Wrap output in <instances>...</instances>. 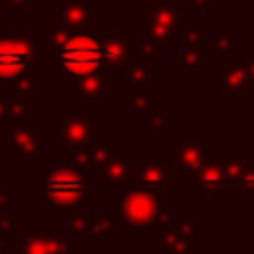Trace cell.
I'll return each mask as SVG.
<instances>
[{"mask_svg":"<svg viewBox=\"0 0 254 254\" xmlns=\"http://www.w3.org/2000/svg\"><path fill=\"white\" fill-rule=\"evenodd\" d=\"M57 54L63 72H70L72 77H86L104 63L106 48L97 36L74 34V36H59Z\"/></svg>","mask_w":254,"mask_h":254,"instance_id":"6da1fadb","label":"cell"},{"mask_svg":"<svg viewBox=\"0 0 254 254\" xmlns=\"http://www.w3.org/2000/svg\"><path fill=\"white\" fill-rule=\"evenodd\" d=\"M43 193L57 205H74L79 200L88 198V187L77 173L67 169H57V171L43 176Z\"/></svg>","mask_w":254,"mask_h":254,"instance_id":"7a4b0ae2","label":"cell"},{"mask_svg":"<svg viewBox=\"0 0 254 254\" xmlns=\"http://www.w3.org/2000/svg\"><path fill=\"white\" fill-rule=\"evenodd\" d=\"M32 61L29 41L16 34H5L0 39V79H18L25 74Z\"/></svg>","mask_w":254,"mask_h":254,"instance_id":"3957f363","label":"cell"},{"mask_svg":"<svg viewBox=\"0 0 254 254\" xmlns=\"http://www.w3.org/2000/svg\"><path fill=\"white\" fill-rule=\"evenodd\" d=\"M155 198L149 191H135L124 202V218L135 227H142L153 218Z\"/></svg>","mask_w":254,"mask_h":254,"instance_id":"277c9868","label":"cell"},{"mask_svg":"<svg viewBox=\"0 0 254 254\" xmlns=\"http://www.w3.org/2000/svg\"><path fill=\"white\" fill-rule=\"evenodd\" d=\"M63 16H65V23L67 25H74V27H81V25H90V16L97 18V14L86 7L83 2H77V0H72L63 7Z\"/></svg>","mask_w":254,"mask_h":254,"instance_id":"5b68a950","label":"cell"},{"mask_svg":"<svg viewBox=\"0 0 254 254\" xmlns=\"http://www.w3.org/2000/svg\"><path fill=\"white\" fill-rule=\"evenodd\" d=\"M142 178L146 180V185H160V180H167V176L162 171H153V169H146Z\"/></svg>","mask_w":254,"mask_h":254,"instance_id":"8992f818","label":"cell"},{"mask_svg":"<svg viewBox=\"0 0 254 254\" xmlns=\"http://www.w3.org/2000/svg\"><path fill=\"white\" fill-rule=\"evenodd\" d=\"M29 0H0V7L2 9H20V7H25Z\"/></svg>","mask_w":254,"mask_h":254,"instance_id":"52a82bcc","label":"cell"}]
</instances>
